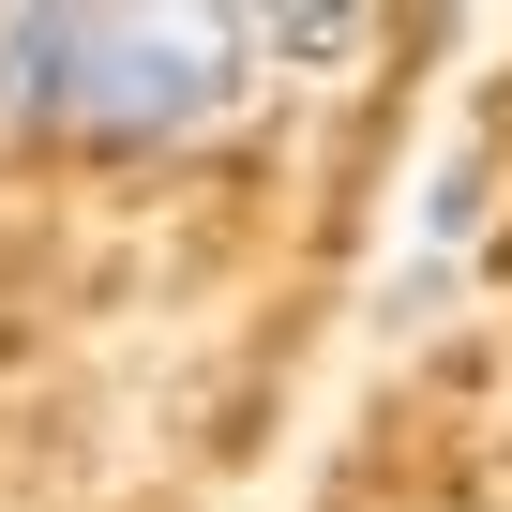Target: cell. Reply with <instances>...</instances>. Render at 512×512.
<instances>
[{"label": "cell", "instance_id": "1", "mask_svg": "<svg viewBox=\"0 0 512 512\" xmlns=\"http://www.w3.org/2000/svg\"><path fill=\"white\" fill-rule=\"evenodd\" d=\"M241 91H256V31L241 16H76L61 136L76 151H181Z\"/></svg>", "mask_w": 512, "mask_h": 512}, {"label": "cell", "instance_id": "2", "mask_svg": "<svg viewBox=\"0 0 512 512\" xmlns=\"http://www.w3.org/2000/svg\"><path fill=\"white\" fill-rule=\"evenodd\" d=\"M61 76H76V16H0V136H61Z\"/></svg>", "mask_w": 512, "mask_h": 512}]
</instances>
